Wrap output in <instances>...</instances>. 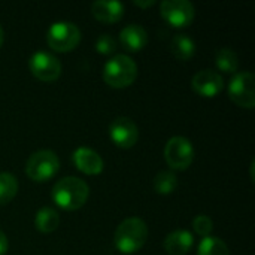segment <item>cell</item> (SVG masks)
<instances>
[{
  "label": "cell",
  "instance_id": "obj_1",
  "mask_svg": "<svg viewBox=\"0 0 255 255\" xmlns=\"http://www.w3.org/2000/svg\"><path fill=\"white\" fill-rule=\"evenodd\" d=\"M90 196V187L85 181L76 176L60 179L51 193L54 203L64 211H76L82 208Z\"/></svg>",
  "mask_w": 255,
  "mask_h": 255
},
{
  "label": "cell",
  "instance_id": "obj_2",
  "mask_svg": "<svg viewBox=\"0 0 255 255\" xmlns=\"http://www.w3.org/2000/svg\"><path fill=\"white\" fill-rule=\"evenodd\" d=\"M148 239V227L143 220L130 217L124 220L115 230L114 242L120 253L133 254L139 251Z\"/></svg>",
  "mask_w": 255,
  "mask_h": 255
},
{
  "label": "cell",
  "instance_id": "obj_3",
  "mask_svg": "<svg viewBox=\"0 0 255 255\" xmlns=\"http://www.w3.org/2000/svg\"><path fill=\"white\" fill-rule=\"evenodd\" d=\"M137 78L136 63L124 54L112 57L103 67V79L112 88L130 87Z\"/></svg>",
  "mask_w": 255,
  "mask_h": 255
},
{
  "label": "cell",
  "instance_id": "obj_4",
  "mask_svg": "<svg viewBox=\"0 0 255 255\" xmlns=\"http://www.w3.org/2000/svg\"><path fill=\"white\" fill-rule=\"evenodd\" d=\"M60 160L51 149H40L30 155L25 163V175L34 182H46L57 175Z\"/></svg>",
  "mask_w": 255,
  "mask_h": 255
},
{
  "label": "cell",
  "instance_id": "obj_5",
  "mask_svg": "<svg viewBox=\"0 0 255 255\" xmlns=\"http://www.w3.org/2000/svg\"><path fill=\"white\" fill-rule=\"evenodd\" d=\"M48 46L57 52L73 51L81 42V30L76 24L70 21H57L54 22L46 33Z\"/></svg>",
  "mask_w": 255,
  "mask_h": 255
},
{
  "label": "cell",
  "instance_id": "obj_6",
  "mask_svg": "<svg viewBox=\"0 0 255 255\" xmlns=\"http://www.w3.org/2000/svg\"><path fill=\"white\" fill-rule=\"evenodd\" d=\"M229 97L238 106L245 109H254L255 106V79L250 70L238 72L229 82Z\"/></svg>",
  "mask_w": 255,
  "mask_h": 255
},
{
  "label": "cell",
  "instance_id": "obj_7",
  "mask_svg": "<svg viewBox=\"0 0 255 255\" xmlns=\"http://www.w3.org/2000/svg\"><path fill=\"white\" fill-rule=\"evenodd\" d=\"M164 158L170 169L187 170L194 160L193 143L184 136L170 137L164 146Z\"/></svg>",
  "mask_w": 255,
  "mask_h": 255
},
{
  "label": "cell",
  "instance_id": "obj_8",
  "mask_svg": "<svg viewBox=\"0 0 255 255\" xmlns=\"http://www.w3.org/2000/svg\"><path fill=\"white\" fill-rule=\"evenodd\" d=\"M30 72L43 82H54L61 75V61L48 51H37L28 60Z\"/></svg>",
  "mask_w": 255,
  "mask_h": 255
},
{
  "label": "cell",
  "instance_id": "obj_9",
  "mask_svg": "<svg viewBox=\"0 0 255 255\" xmlns=\"http://www.w3.org/2000/svg\"><path fill=\"white\" fill-rule=\"evenodd\" d=\"M160 13L172 27L176 28L188 27L196 16L194 6L188 0H164L160 4Z\"/></svg>",
  "mask_w": 255,
  "mask_h": 255
},
{
  "label": "cell",
  "instance_id": "obj_10",
  "mask_svg": "<svg viewBox=\"0 0 255 255\" xmlns=\"http://www.w3.org/2000/svg\"><path fill=\"white\" fill-rule=\"evenodd\" d=\"M109 137L118 148L128 149L136 145L139 139V128L128 117H117L109 124Z\"/></svg>",
  "mask_w": 255,
  "mask_h": 255
},
{
  "label": "cell",
  "instance_id": "obj_11",
  "mask_svg": "<svg viewBox=\"0 0 255 255\" xmlns=\"http://www.w3.org/2000/svg\"><path fill=\"white\" fill-rule=\"evenodd\" d=\"M191 88L202 97H215L224 88V79L218 72L203 69L193 76Z\"/></svg>",
  "mask_w": 255,
  "mask_h": 255
},
{
  "label": "cell",
  "instance_id": "obj_12",
  "mask_svg": "<svg viewBox=\"0 0 255 255\" xmlns=\"http://www.w3.org/2000/svg\"><path fill=\"white\" fill-rule=\"evenodd\" d=\"M72 161L76 169L85 175H99L103 172V160L91 148L81 146L75 149L72 154Z\"/></svg>",
  "mask_w": 255,
  "mask_h": 255
},
{
  "label": "cell",
  "instance_id": "obj_13",
  "mask_svg": "<svg viewBox=\"0 0 255 255\" xmlns=\"http://www.w3.org/2000/svg\"><path fill=\"white\" fill-rule=\"evenodd\" d=\"M124 4L117 0H97L91 4L93 16L103 24L118 22L124 15Z\"/></svg>",
  "mask_w": 255,
  "mask_h": 255
},
{
  "label": "cell",
  "instance_id": "obj_14",
  "mask_svg": "<svg viewBox=\"0 0 255 255\" xmlns=\"http://www.w3.org/2000/svg\"><path fill=\"white\" fill-rule=\"evenodd\" d=\"M120 42L127 51L137 52V51H142L146 46L148 33L145 31V28L142 25L130 24V25H126L120 31Z\"/></svg>",
  "mask_w": 255,
  "mask_h": 255
},
{
  "label": "cell",
  "instance_id": "obj_15",
  "mask_svg": "<svg viewBox=\"0 0 255 255\" xmlns=\"http://www.w3.org/2000/svg\"><path fill=\"white\" fill-rule=\"evenodd\" d=\"M194 245V238L187 230H175L164 239V250L169 255H187Z\"/></svg>",
  "mask_w": 255,
  "mask_h": 255
},
{
  "label": "cell",
  "instance_id": "obj_16",
  "mask_svg": "<svg viewBox=\"0 0 255 255\" xmlns=\"http://www.w3.org/2000/svg\"><path fill=\"white\" fill-rule=\"evenodd\" d=\"M60 224V215L55 209L52 208H42L37 211L36 218H34V226L36 230L40 233H52L57 230Z\"/></svg>",
  "mask_w": 255,
  "mask_h": 255
},
{
  "label": "cell",
  "instance_id": "obj_17",
  "mask_svg": "<svg viewBox=\"0 0 255 255\" xmlns=\"http://www.w3.org/2000/svg\"><path fill=\"white\" fill-rule=\"evenodd\" d=\"M170 49H172L173 55L178 60L187 61V60H190L196 54V43H194V40L188 34H181L179 33V34H176L172 39Z\"/></svg>",
  "mask_w": 255,
  "mask_h": 255
},
{
  "label": "cell",
  "instance_id": "obj_18",
  "mask_svg": "<svg viewBox=\"0 0 255 255\" xmlns=\"http://www.w3.org/2000/svg\"><path fill=\"white\" fill-rule=\"evenodd\" d=\"M215 64L221 72L236 73V70L239 67L238 54L232 48H221L215 55Z\"/></svg>",
  "mask_w": 255,
  "mask_h": 255
},
{
  "label": "cell",
  "instance_id": "obj_19",
  "mask_svg": "<svg viewBox=\"0 0 255 255\" xmlns=\"http://www.w3.org/2000/svg\"><path fill=\"white\" fill-rule=\"evenodd\" d=\"M18 193V181L12 173H0V206L7 205Z\"/></svg>",
  "mask_w": 255,
  "mask_h": 255
},
{
  "label": "cell",
  "instance_id": "obj_20",
  "mask_svg": "<svg viewBox=\"0 0 255 255\" xmlns=\"http://www.w3.org/2000/svg\"><path fill=\"white\" fill-rule=\"evenodd\" d=\"M176 187H178V178L172 170H163L154 179V190L161 196L172 194L176 190Z\"/></svg>",
  "mask_w": 255,
  "mask_h": 255
},
{
  "label": "cell",
  "instance_id": "obj_21",
  "mask_svg": "<svg viewBox=\"0 0 255 255\" xmlns=\"http://www.w3.org/2000/svg\"><path fill=\"white\" fill-rule=\"evenodd\" d=\"M197 255H230V253L224 241H221L220 238L208 236L203 238V241L200 242Z\"/></svg>",
  "mask_w": 255,
  "mask_h": 255
},
{
  "label": "cell",
  "instance_id": "obj_22",
  "mask_svg": "<svg viewBox=\"0 0 255 255\" xmlns=\"http://www.w3.org/2000/svg\"><path fill=\"white\" fill-rule=\"evenodd\" d=\"M117 46L118 43L111 34H102L96 40V51L103 55H111L112 52L117 51Z\"/></svg>",
  "mask_w": 255,
  "mask_h": 255
},
{
  "label": "cell",
  "instance_id": "obj_23",
  "mask_svg": "<svg viewBox=\"0 0 255 255\" xmlns=\"http://www.w3.org/2000/svg\"><path fill=\"white\" fill-rule=\"evenodd\" d=\"M193 229L197 235L208 238L211 232L214 230V223L208 215H199L193 220Z\"/></svg>",
  "mask_w": 255,
  "mask_h": 255
},
{
  "label": "cell",
  "instance_id": "obj_24",
  "mask_svg": "<svg viewBox=\"0 0 255 255\" xmlns=\"http://www.w3.org/2000/svg\"><path fill=\"white\" fill-rule=\"evenodd\" d=\"M7 238L6 235L0 230V255H4L7 253Z\"/></svg>",
  "mask_w": 255,
  "mask_h": 255
},
{
  "label": "cell",
  "instance_id": "obj_25",
  "mask_svg": "<svg viewBox=\"0 0 255 255\" xmlns=\"http://www.w3.org/2000/svg\"><path fill=\"white\" fill-rule=\"evenodd\" d=\"M133 4H136V6H139V7H151V6H154V4H155V1H154V0H148V1H143V0H134V1H133Z\"/></svg>",
  "mask_w": 255,
  "mask_h": 255
},
{
  "label": "cell",
  "instance_id": "obj_26",
  "mask_svg": "<svg viewBox=\"0 0 255 255\" xmlns=\"http://www.w3.org/2000/svg\"><path fill=\"white\" fill-rule=\"evenodd\" d=\"M3 40H4V33H3V28L0 25V46L3 45Z\"/></svg>",
  "mask_w": 255,
  "mask_h": 255
}]
</instances>
